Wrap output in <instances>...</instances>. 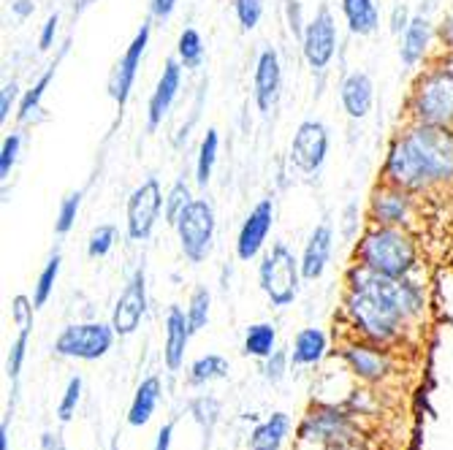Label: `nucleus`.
I'll return each mask as SVG.
<instances>
[{"instance_id": "51", "label": "nucleus", "mask_w": 453, "mask_h": 450, "mask_svg": "<svg viewBox=\"0 0 453 450\" xmlns=\"http://www.w3.org/2000/svg\"><path fill=\"white\" fill-rule=\"evenodd\" d=\"M41 450H65V445H63V439L58 434L44 431V434H41Z\"/></svg>"}, {"instance_id": "38", "label": "nucleus", "mask_w": 453, "mask_h": 450, "mask_svg": "<svg viewBox=\"0 0 453 450\" xmlns=\"http://www.w3.org/2000/svg\"><path fill=\"white\" fill-rule=\"evenodd\" d=\"M19 149H22V133L14 131L4 139V147H0V179H9L12 177V169L19 157Z\"/></svg>"}, {"instance_id": "48", "label": "nucleus", "mask_w": 453, "mask_h": 450, "mask_svg": "<svg viewBox=\"0 0 453 450\" xmlns=\"http://www.w3.org/2000/svg\"><path fill=\"white\" fill-rule=\"evenodd\" d=\"M440 41H442L445 52H453V9L448 11L445 22L440 25Z\"/></svg>"}, {"instance_id": "53", "label": "nucleus", "mask_w": 453, "mask_h": 450, "mask_svg": "<svg viewBox=\"0 0 453 450\" xmlns=\"http://www.w3.org/2000/svg\"><path fill=\"white\" fill-rule=\"evenodd\" d=\"M93 0H79V9H85V6H90Z\"/></svg>"}, {"instance_id": "15", "label": "nucleus", "mask_w": 453, "mask_h": 450, "mask_svg": "<svg viewBox=\"0 0 453 450\" xmlns=\"http://www.w3.org/2000/svg\"><path fill=\"white\" fill-rule=\"evenodd\" d=\"M150 33H152V27H150V22H144V25L139 27V33L134 35V41L128 44L126 55L119 57L117 71H114V76H111V98H114V103H117L119 109H126V103H128V98H131V90H134V85H136V73H139V68H142L144 50H147V44H150Z\"/></svg>"}, {"instance_id": "6", "label": "nucleus", "mask_w": 453, "mask_h": 450, "mask_svg": "<svg viewBox=\"0 0 453 450\" xmlns=\"http://www.w3.org/2000/svg\"><path fill=\"white\" fill-rule=\"evenodd\" d=\"M177 236H180V250L190 263H203L212 256L215 244V207L207 198H193L190 207L177 220Z\"/></svg>"}, {"instance_id": "19", "label": "nucleus", "mask_w": 453, "mask_h": 450, "mask_svg": "<svg viewBox=\"0 0 453 450\" xmlns=\"http://www.w3.org/2000/svg\"><path fill=\"white\" fill-rule=\"evenodd\" d=\"M332 250H334V231L328 223H320L312 228L307 244H304V253H302V277L307 282H315L326 274V266L332 261Z\"/></svg>"}, {"instance_id": "16", "label": "nucleus", "mask_w": 453, "mask_h": 450, "mask_svg": "<svg viewBox=\"0 0 453 450\" xmlns=\"http://www.w3.org/2000/svg\"><path fill=\"white\" fill-rule=\"evenodd\" d=\"M282 88V65L280 55L274 50H264L256 60V73H253V90H256V106L269 114L272 106L280 98Z\"/></svg>"}, {"instance_id": "31", "label": "nucleus", "mask_w": 453, "mask_h": 450, "mask_svg": "<svg viewBox=\"0 0 453 450\" xmlns=\"http://www.w3.org/2000/svg\"><path fill=\"white\" fill-rule=\"evenodd\" d=\"M190 416L203 431V445H210V437L220 421V401L215 396H198L190 401Z\"/></svg>"}, {"instance_id": "28", "label": "nucleus", "mask_w": 453, "mask_h": 450, "mask_svg": "<svg viewBox=\"0 0 453 450\" xmlns=\"http://www.w3.org/2000/svg\"><path fill=\"white\" fill-rule=\"evenodd\" d=\"M277 350V329L272 323H253L244 332V355L269 358Z\"/></svg>"}, {"instance_id": "43", "label": "nucleus", "mask_w": 453, "mask_h": 450, "mask_svg": "<svg viewBox=\"0 0 453 450\" xmlns=\"http://www.w3.org/2000/svg\"><path fill=\"white\" fill-rule=\"evenodd\" d=\"M17 98H19L17 81H9V85H4V93H0V122H9L12 111L17 106Z\"/></svg>"}, {"instance_id": "52", "label": "nucleus", "mask_w": 453, "mask_h": 450, "mask_svg": "<svg viewBox=\"0 0 453 450\" xmlns=\"http://www.w3.org/2000/svg\"><path fill=\"white\" fill-rule=\"evenodd\" d=\"M445 65L453 71V52H445Z\"/></svg>"}, {"instance_id": "26", "label": "nucleus", "mask_w": 453, "mask_h": 450, "mask_svg": "<svg viewBox=\"0 0 453 450\" xmlns=\"http://www.w3.org/2000/svg\"><path fill=\"white\" fill-rule=\"evenodd\" d=\"M326 334L320 329H302L294 337V350H291V361L296 366H315L323 355H326Z\"/></svg>"}, {"instance_id": "12", "label": "nucleus", "mask_w": 453, "mask_h": 450, "mask_svg": "<svg viewBox=\"0 0 453 450\" xmlns=\"http://www.w3.org/2000/svg\"><path fill=\"white\" fill-rule=\"evenodd\" d=\"M144 312H147V274L144 269H136L128 279V285L122 288L117 304H114V312H111V325L117 337H131L142 320H144Z\"/></svg>"}, {"instance_id": "24", "label": "nucleus", "mask_w": 453, "mask_h": 450, "mask_svg": "<svg viewBox=\"0 0 453 450\" xmlns=\"http://www.w3.org/2000/svg\"><path fill=\"white\" fill-rule=\"evenodd\" d=\"M157 401H160V380H157V378L142 380V385L136 388L134 401H131L128 423L136 426V429H139V426H147L150 418H152L155 410H157Z\"/></svg>"}, {"instance_id": "32", "label": "nucleus", "mask_w": 453, "mask_h": 450, "mask_svg": "<svg viewBox=\"0 0 453 450\" xmlns=\"http://www.w3.org/2000/svg\"><path fill=\"white\" fill-rule=\"evenodd\" d=\"M177 57L185 68L196 71L203 63V38L196 27H185L177 41Z\"/></svg>"}, {"instance_id": "7", "label": "nucleus", "mask_w": 453, "mask_h": 450, "mask_svg": "<svg viewBox=\"0 0 453 450\" xmlns=\"http://www.w3.org/2000/svg\"><path fill=\"white\" fill-rule=\"evenodd\" d=\"M114 337L117 332L111 323H76L60 332L55 339V353L63 358L98 361L111 350Z\"/></svg>"}, {"instance_id": "40", "label": "nucleus", "mask_w": 453, "mask_h": 450, "mask_svg": "<svg viewBox=\"0 0 453 450\" xmlns=\"http://www.w3.org/2000/svg\"><path fill=\"white\" fill-rule=\"evenodd\" d=\"M79 399H81V378L76 375V378L68 380V385H65V391H63V399H60V404H58V418H60L63 423H68V421L73 418L76 407H79Z\"/></svg>"}, {"instance_id": "20", "label": "nucleus", "mask_w": 453, "mask_h": 450, "mask_svg": "<svg viewBox=\"0 0 453 450\" xmlns=\"http://www.w3.org/2000/svg\"><path fill=\"white\" fill-rule=\"evenodd\" d=\"M353 429L348 416H342L334 407H326V410L312 413L304 423H302V437L310 442H345L350 439Z\"/></svg>"}, {"instance_id": "4", "label": "nucleus", "mask_w": 453, "mask_h": 450, "mask_svg": "<svg viewBox=\"0 0 453 450\" xmlns=\"http://www.w3.org/2000/svg\"><path fill=\"white\" fill-rule=\"evenodd\" d=\"M407 111L413 122L453 128V71L445 63L418 73L410 90Z\"/></svg>"}, {"instance_id": "9", "label": "nucleus", "mask_w": 453, "mask_h": 450, "mask_svg": "<svg viewBox=\"0 0 453 450\" xmlns=\"http://www.w3.org/2000/svg\"><path fill=\"white\" fill-rule=\"evenodd\" d=\"M337 44H340L337 22H334L332 11L320 6L315 11V17L307 19L304 35H302V55H304L307 65L312 71H326L337 55Z\"/></svg>"}, {"instance_id": "50", "label": "nucleus", "mask_w": 453, "mask_h": 450, "mask_svg": "<svg viewBox=\"0 0 453 450\" xmlns=\"http://www.w3.org/2000/svg\"><path fill=\"white\" fill-rule=\"evenodd\" d=\"M172 434H174V426L166 423L160 431H157V442H155V450H172Z\"/></svg>"}, {"instance_id": "10", "label": "nucleus", "mask_w": 453, "mask_h": 450, "mask_svg": "<svg viewBox=\"0 0 453 450\" xmlns=\"http://www.w3.org/2000/svg\"><path fill=\"white\" fill-rule=\"evenodd\" d=\"M416 212V193L396 187L386 179L369 193V223L375 225H402L407 228Z\"/></svg>"}, {"instance_id": "18", "label": "nucleus", "mask_w": 453, "mask_h": 450, "mask_svg": "<svg viewBox=\"0 0 453 450\" xmlns=\"http://www.w3.org/2000/svg\"><path fill=\"white\" fill-rule=\"evenodd\" d=\"M434 41V27L426 14H413L404 33L399 35V60L407 68H416L426 60Z\"/></svg>"}, {"instance_id": "30", "label": "nucleus", "mask_w": 453, "mask_h": 450, "mask_svg": "<svg viewBox=\"0 0 453 450\" xmlns=\"http://www.w3.org/2000/svg\"><path fill=\"white\" fill-rule=\"evenodd\" d=\"M223 378H228V361L223 355H218V353L201 355L190 366V383L193 385H207V383H215V380H223Z\"/></svg>"}, {"instance_id": "5", "label": "nucleus", "mask_w": 453, "mask_h": 450, "mask_svg": "<svg viewBox=\"0 0 453 450\" xmlns=\"http://www.w3.org/2000/svg\"><path fill=\"white\" fill-rule=\"evenodd\" d=\"M302 279V261L294 256V250L282 241L272 244V250L261 258L258 266V282L266 299L274 307H291L299 296Z\"/></svg>"}, {"instance_id": "3", "label": "nucleus", "mask_w": 453, "mask_h": 450, "mask_svg": "<svg viewBox=\"0 0 453 450\" xmlns=\"http://www.w3.org/2000/svg\"><path fill=\"white\" fill-rule=\"evenodd\" d=\"M356 263L386 277H410L418 269V239L402 225H375L361 233Z\"/></svg>"}, {"instance_id": "42", "label": "nucleus", "mask_w": 453, "mask_h": 450, "mask_svg": "<svg viewBox=\"0 0 453 450\" xmlns=\"http://www.w3.org/2000/svg\"><path fill=\"white\" fill-rule=\"evenodd\" d=\"M264 378L269 383H280L285 378V370H288V363H291V353H285V350H274L269 358H264Z\"/></svg>"}, {"instance_id": "49", "label": "nucleus", "mask_w": 453, "mask_h": 450, "mask_svg": "<svg viewBox=\"0 0 453 450\" xmlns=\"http://www.w3.org/2000/svg\"><path fill=\"white\" fill-rule=\"evenodd\" d=\"M33 11H35L33 0H14V4H12V14L17 19H27V17H33Z\"/></svg>"}, {"instance_id": "36", "label": "nucleus", "mask_w": 453, "mask_h": 450, "mask_svg": "<svg viewBox=\"0 0 453 450\" xmlns=\"http://www.w3.org/2000/svg\"><path fill=\"white\" fill-rule=\"evenodd\" d=\"M81 210V193H68L63 201H60V210H58V217H55V233L65 236L73 225H76V215Z\"/></svg>"}, {"instance_id": "54", "label": "nucleus", "mask_w": 453, "mask_h": 450, "mask_svg": "<svg viewBox=\"0 0 453 450\" xmlns=\"http://www.w3.org/2000/svg\"><path fill=\"white\" fill-rule=\"evenodd\" d=\"M334 450H345V447H334Z\"/></svg>"}, {"instance_id": "35", "label": "nucleus", "mask_w": 453, "mask_h": 450, "mask_svg": "<svg viewBox=\"0 0 453 450\" xmlns=\"http://www.w3.org/2000/svg\"><path fill=\"white\" fill-rule=\"evenodd\" d=\"M210 307H212V294L207 288H196L190 294V301H188V323H190V332L198 334L207 329V323H210Z\"/></svg>"}, {"instance_id": "21", "label": "nucleus", "mask_w": 453, "mask_h": 450, "mask_svg": "<svg viewBox=\"0 0 453 450\" xmlns=\"http://www.w3.org/2000/svg\"><path fill=\"white\" fill-rule=\"evenodd\" d=\"M193 332H190V323L185 309L172 307L166 315V345H163V361H166V370L169 372H180L182 363H185V350L190 342Z\"/></svg>"}, {"instance_id": "8", "label": "nucleus", "mask_w": 453, "mask_h": 450, "mask_svg": "<svg viewBox=\"0 0 453 450\" xmlns=\"http://www.w3.org/2000/svg\"><path fill=\"white\" fill-rule=\"evenodd\" d=\"M163 195L160 182L155 177L144 179L131 195H128V207H126V228L131 241H147L157 225V217L163 212Z\"/></svg>"}, {"instance_id": "25", "label": "nucleus", "mask_w": 453, "mask_h": 450, "mask_svg": "<svg viewBox=\"0 0 453 450\" xmlns=\"http://www.w3.org/2000/svg\"><path fill=\"white\" fill-rule=\"evenodd\" d=\"M288 431H291V418L285 413H274L250 434V450H280Z\"/></svg>"}, {"instance_id": "14", "label": "nucleus", "mask_w": 453, "mask_h": 450, "mask_svg": "<svg viewBox=\"0 0 453 450\" xmlns=\"http://www.w3.org/2000/svg\"><path fill=\"white\" fill-rule=\"evenodd\" d=\"M182 71H185V65L180 63V57H169L166 65H163V71L157 76V85L147 103V128L150 131H157L163 126V119L169 117V111L182 90Z\"/></svg>"}, {"instance_id": "29", "label": "nucleus", "mask_w": 453, "mask_h": 450, "mask_svg": "<svg viewBox=\"0 0 453 450\" xmlns=\"http://www.w3.org/2000/svg\"><path fill=\"white\" fill-rule=\"evenodd\" d=\"M58 63H60V60H55L44 73H41V76L35 79V85H33L30 90H25V95L19 98V106H17V119H19V122H27V119L38 111L41 101H44V95H47V90H50V85H52V79H55V73H58Z\"/></svg>"}, {"instance_id": "23", "label": "nucleus", "mask_w": 453, "mask_h": 450, "mask_svg": "<svg viewBox=\"0 0 453 450\" xmlns=\"http://www.w3.org/2000/svg\"><path fill=\"white\" fill-rule=\"evenodd\" d=\"M342 17L348 22V30L358 38L375 35L380 27L378 0H342Z\"/></svg>"}, {"instance_id": "13", "label": "nucleus", "mask_w": 453, "mask_h": 450, "mask_svg": "<svg viewBox=\"0 0 453 450\" xmlns=\"http://www.w3.org/2000/svg\"><path fill=\"white\" fill-rule=\"evenodd\" d=\"M272 225H274V201L261 198L250 210V215L244 217L239 236H236V258L242 263H250L253 258L261 256L264 244L272 233Z\"/></svg>"}, {"instance_id": "22", "label": "nucleus", "mask_w": 453, "mask_h": 450, "mask_svg": "<svg viewBox=\"0 0 453 450\" xmlns=\"http://www.w3.org/2000/svg\"><path fill=\"white\" fill-rule=\"evenodd\" d=\"M342 358L348 361L350 370L364 378V380H380L388 372V358L378 350V347H369V345H348L342 350Z\"/></svg>"}, {"instance_id": "1", "label": "nucleus", "mask_w": 453, "mask_h": 450, "mask_svg": "<svg viewBox=\"0 0 453 450\" xmlns=\"http://www.w3.org/2000/svg\"><path fill=\"white\" fill-rule=\"evenodd\" d=\"M424 301L421 285L410 277L375 274L358 263L348 274L345 309L369 342H391L410 317L424 312Z\"/></svg>"}, {"instance_id": "33", "label": "nucleus", "mask_w": 453, "mask_h": 450, "mask_svg": "<svg viewBox=\"0 0 453 450\" xmlns=\"http://www.w3.org/2000/svg\"><path fill=\"white\" fill-rule=\"evenodd\" d=\"M60 266H63V256L55 253V256L44 263V269H41V274H38V279H35V288H33V304H35V309H38V307H44V304L50 301V296H52V291H55V282H58V277H60Z\"/></svg>"}, {"instance_id": "39", "label": "nucleus", "mask_w": 453, "mask_h": 450, "mask_svg": "<svg viewBox=\"0 0 453 450\" xmlns=\"http://www.w3.org/2000/svg\"><path fill=\"white\" fill-rule=\"evenodd\" d=\"M234 11L242 30H256L264 17V0H234Z\"/></svg>"}, {"instance_id": "37", "label": "nucleus", "mask_w": 453, "mask_h": 450, "mask_svg": "<svg viewBox=\"0 0 453 450\" xmlns=\"http://www.w3.org/2000/svg\"><path fill=\"white\" fill-rule=\"evenodd\" d=\"M114 241H117V228H114V225L104 223V225L93 228V233H90V239H88V256H90V258H104V256H109L111 248H114Z\"/></svg>"}, {"instance_id": "17", "label": "nucleus", "mask_w": 453, "mask_h": 450, "mask_svg": "<svg viewBox=\"0 0 453 450\" xmlns=\"http://www.w3.org/2000/svg\"><path fill=\"white\" fill-rule=\"evenodd\" d=\"M340 103L350 119H364L375 106V81L366 71H350L340 81Z\"/></svg>"}, {"instance_id": "34", "label": "nucleus", "mask_w": 453, "mask_h": 450, "mask_svg": "<svg viewBox=\"0 0 453 450\" xmlns=\"http://www.w3.org/2000/svg\"><path fill=\"white\" fill-rule=\"evenodd\" d=\"M193 203V193H190V185L185 179H177L169 193H166V201H163V217H166L169 225H177V220L182 217V212Z\"/></svg>"}, {"instance_id": "47", "label": "nucleus", "mask_w": 453, "mask_h": 450, "mask_svg": "<svg viewBox=\"0 0 453 450\" xmlns=\"http://www.w3.org/2000/svg\"><path fill=\"white\" fill-rule=\"evenodd\" d=\"M177 4H180V0H152V17H157V19H169V17L174 14Z\"/></svg>"}, {"instance_id": "2", "label": "nucleus", "mask_w": 453, "mask_h": 450, "mask_svg": "<svg viewBox=\"0 0 453 450\" xmlns=\"http://www.w3.org/2000/svg\"><path fill=\"white\" fill-rule=\"evenodd\" d=\"M383 179L416 195L453 185V128L410 122L386 152Z\"/></svg>"}, {"instance_id": "46", "label": "nucleus", "mask_w": 453, "mask_h": 450, "mask_svg": "<svg viewBox=\"0 0 453 450\" xmlns=\"http://www.w3.org/2000/svg\"><path fill=\"white\" fill-rule=\"evenodd\" d=\"M410 19H413V14L407 11V6H404V4L394 6V11H391V33H394V35H402V33H404V27L410 25Z\"/></svg>"}, {"instance_id": "45", "label": "nucleus", "mask_w": 453, "mask_h": 450, "mask_svg": "<svg viewBox=\"0 0 453 450\" xmlns=\"http://www.w3.org/2000/svg\"><path fill=\"white\" fill-rule=\"evenodd\" d=\"M288 22H291V30H294V35L302 41L307 22L302 19V4H299V0H288Z\"/></svg>"}, {"instance_id": "44", "label": "nucleus", "mask_w": 453, "mask_h": 450, "mask_svg": "<svg viewBox=\"0 0 453 450\" xmlns=\"http://www.w3.org/2000/svg\"><path fill=\"white\" fill-rule=\"evenodd\" d=\"M58 25H60V17H58V14L47 17L44 27H41V33H38V50H41V52H47V50H52V47H55Z\"/></svg>"}, {"instance_id": "11", "label": "nucleus", "mask_w": 453, "mask_h": 450, "mask_svg": "<svg viewBox=\"0 0 453 450\" xmlns=\"http://www.w3.org/2000/svg\"><path fill=\"white\" fill-rule=\"evenodd\" d=\"M328 128L320 119H304L291 139V163L302 174H318L328 157Z\"/></svg>"}, {"instance_id": "41", "label": "nucleus", "mask_w": 453, "mask_h": 450, "mask_svg": "<svg viewBox=\"0 0 453 450\" xmlns=\"http://www.w3.org/2000/svg\"><path fill=\"white\" fill-rule=\"evenodd\" d=\"M33 312H35L33 299H27L22 294L12 299V320L17 329H33Z\"/></svg>"}, {"instance_id": "27", "label": "nucleus", "mask_w": 453, "mask_h": 450, "mask_svg": "<svg viewBox=\"0 0 453 450\" xmlns=\"http://www.w3.org/2000/svg\"><path fill=\"white\" fill-rule=\"evenodd\" d=\"M220 155V133L215 128H207L201 144H198V157H196V185L207 187L215 172V163Z\"/></svg>"}]
</instances>
